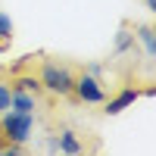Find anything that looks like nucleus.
<instances>
[{"label":"nucleus","mask_w":156,"mask_h":156,"mask_svg":"<svg viewBox=\"0 0 156 156\" xmlns=\"http://www.w3.org/2000/svg\"><path fill=\"white\" fill-rule=\"evenodd\" d=\"M134 41H140V44H144L147 59H156V31H153V25H137Z\"/></svg>","instance_id":"obj_8"},{"label":"nucleus","mask_w":156,"mask_h":156,"mask_svg":"<svg viewBox=\"0 0 156 156\" xmlns=\"http://www.w3.org/2000/svg\"><path fill=\"white\" fill-rule=\"evenodd\" d=\"M9 97H12L9 81H0V112H6V109H9Z\"/></svg>","instance_id":"obj_11"},{"label":"nucleus","mask_w":156,"mask_h":156,"mask_svg":"<svg viewBox=\"0 0 156 156\" xmlns=\"http://www.w3.org/2000/svg\"><path fill=\"white\" fill-rule=\"evenodd\" d=\"M144 3H147V9H150V12H156V0H144Z\"/></svg>","instance_id":"obj_12"},{"label":"nucleus","mask_w":156,"mask_h":156,"mask_svg":"<svg viewBox=\"0 0 156 156\" xmlns=\"http://www.w3.org/2000/svg\"><path fill=\"white\" fill-rule=\"evenodd\" d=\"M9 109H12V112H34V109H37V97L28 94V90H12Z\"/></svg>","instance_id":"obj_6"},{"label":"nucleus","mask_w":156,"mask_h":156,"mask_svg":"<svg viewBox=\"0 0 156 156\" xmlns=\"http://www.w3.org/2000/svg\"><path fill=\"white\" fill-rule=\"evenodd\" d=\"M9 87H12V90H28V94H34V97L44 94L41 78H37V75H16V78L9 81Z\"/></svg>","instance_id":"obj_7"},{"label":"nucleus","mask_w":156,"mask_h":156,"mask_svg":"<svg viewBox=\"0 0 156 156\" xmlns=\"http://www.w3.org/2000/svg\"><path fill=\"white\" fill-rule=\"evenodd\" d=\"M131 50H134V31L122 25V28L115 31V53L122 56V53H131Z\"/></svg>","instance_id":"obj_9"},{"label":"nucleus","mask_w":156,"mask_h":156,"mask_svg":"<svg viewBox=\"0 0 156 156\" xmlns=\"http://www.w3.org/2000/svg\"><path fill=\"white\" fill-rule=\"evenodd\" d=\"M78 103H103L106 100V87H103V81L97 75H90V72H81V75H75V81H72V94Z\"/></svg>","instance_id":"obj_3"},{"label":"nucleus","mask_w":156,"mask_h":156,"mask_svg":"<svg viewBox=\"0 0 156 156\" xmlns=\"http://www.w3.org/2000/svg\"><path fill=\"white\" fill-rule=\"evenodd\" d=\"M34 134V112H0V140H9V144H28Z\"/></svg>","instance_id":"obj_1"},{"label":"nucleus","mask_w":156,"mask_h":156,"mask_svg":"<svg viewBox=\"0 0 156 156\" xmlns=\"http://www.w3.org/2000/svg\"><path fill=\"white\" fill-rule=\"evenodd\" d=\"M140 94H144V87H131V84H128V87H122L115 97L103 100V112H106V115H119L122 109H128V106H131V103H134Z\"/></svg>","instance_id":"obj_4"},{"label":"nucleus","mask_w":156,"mask_h":156,"mask_svg":"<svg viewBox=\"0 0 156 156\" xmlns=\"http://www.w3.org/2000/svg\"><path fill=\"white\" fill-rule=\"evenodd\" d=\"M56 150H59V153H69V156H78V153H84V144L78 140V134H75V131L62 128L59 137H56Z\"/></svg>","instance_id":"obj_5"},{"label":"nucleus","mask_w":156,"mask_h":156,"mask_svg":"<svg viewBox=\"0 0 156 156\" xmlns=\"http://www.w3.org/2000/svg\"><path fill=\"white\" fill-rule=\"evenodd\" d=\"M12 31H16V25L6 12H0V50H6V44L12 41Z\"/></svg>","instance_id":"obj_10"},{"label":"nucleus","mask_w":156,"mask_h":156,"mask_svg":"<svg viewBox=\"0 0 156 156\" xmlns=\"http://www.w3.org/2000/svg\"><path fill=\"white\" fill-rule=\"evenodd\" d=\"M37 78H41V87L44 90H50V94H56V97H69L72 94L75 72L69 66H62V62H56V59H44Z\"/></svg>","instance_id":"obj_2"},{"label":"nucleus","mask_w":156,"mask_h":156,"mask_svg":"<svg viewBox=\"0 0 156 156\" xmlns=\"http://www.w3.org/2000/svg\"><path fill=\"white\" fill-rule=\"evenodd\" d=\"M0 81H3V72H0Z\"/></svg>","instance_id":"obj_13"}]
</instances>
